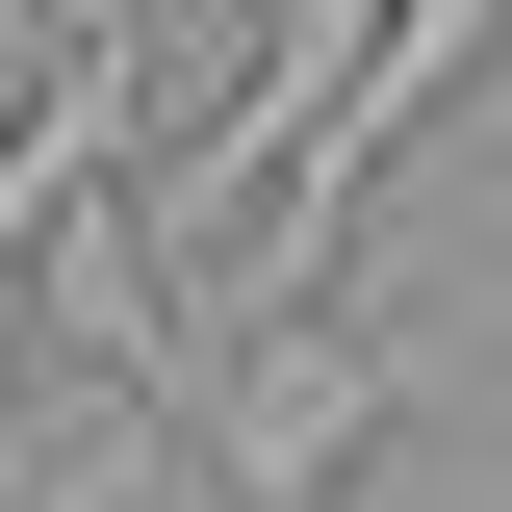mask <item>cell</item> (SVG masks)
Masks as SVG:
<instances>
[{
    "label": "cell",
    "instance_id": "obj_1",
    "mask_svg": "<svg viewBox=\"0 0 512 512\" xmlns=\"http://www.w3.org/2000/svg\"><path fill=\"white\" fill-rule=\"evenodd\" d=\"M436 410V333L384 308H256L231 359H205V487L231 512H359V461Z\"/></svg>",
    "mask_w": 512,
    "mask_h": 512
},
{
    "label": "cell",
    "instance_id": "obj_2",
    "mask_svg": "<svg viewBox=\"0 0 512 512\" xmlns=\"http://www.w3.org/2000/svg\"><path fill=\"white\" fill-rule=\"evenodd\" d=\"M52 512H154V436H128V461H77V487H52Z\"/></svg>",
    "mask_w": 512,
    "mask_h": 512
}]
</instances>
